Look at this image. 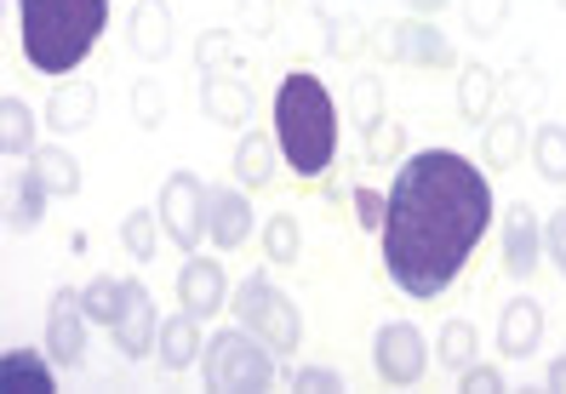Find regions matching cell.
Returning a JSON list of instances; mask_svg holds the SVG:
<instances>
[{
	"instance_id": "obj_1",
	"label": "cell",
	"mask_w": 566,
	"mask_h": 394,
	"mask_svg": "<svg viewBox=\"0 0 566 394\" xmlns=\"http://www.w3.org/2000/svg\"><path fill=\"white\" fill-rule=\"evenodd\" d=\"M492 228V189L475 160L452 149H423L401 160L389 183L384 217V269L407 298H441L458 269L475 257L481 235Z\"/></svg>"
},
{
	"instance_id": "obj_2",
	"label": "cell",
	"mask_w": 566,
	"mask_h": 394,
	"mask_svg": "<svg viewBox=\"0 0 566 394\" xmlns=\"http://www.w3.org/2000/svg\"><path fill=\"white\" fill-rule=\"evenodd\" d=\"M275 143L297 178H321L338 155V109L310 70H292L275 86Z\"/></svg>"
},
{
	"instance_id": "obj_3",
	"label": "cell",
	"mask_w": 566,
	"mask_h": 394,
	"mask_svg": "<svg viewBox=\"0 0 566 394\" xmlns=\"http://www.w3.org/2000/svg\"><path fill=\"white\" fill-rule=\"evenodd\" d=\"M18 12L23 57L41 75H70L109 29V0H18Z\"/></svg>"
},
{
	"instance_id": "obj_4",
	"label": "cell",
	"mask_w": 566,
	"mask_h": 394,
	"mask_svg": "<svg viewBox=\"0 0 566 394\" xmlns=\"http://www.w3.org/2000/svg\"><path fill=\"white\" fill-rule=\"evenodd\" d=\"M201 377L212 394H258L275 383V349L263 338H252L247 326L241 332H218V338H207Z\"/></svg>"
},
{
	"instance_id": "obj_5",
	"label": "cell",
	"mask_w": 566,
	"mask_h": 394,
	"mask_svg": "<svg viewBox=\"0 0 566 394\" xmlns=\"http://www.w3.org/2000/svg\"><path fill=\"white\" fill-rule=\"evenodd\" d=\"M235 320L247 326L252 338L270 343L275 354L297 349V338H304V326H297L292 298H286V291H275L263 275H247V280H241V291H235Z\"/></svg>"
},
{
	"instance_id": "obj_6",
	"label": "cell",
	"mask_w": 566,
	"mask_h": 394,
	"mask_svg": "<svg viewBox=\"0 0 566 394\" xmlns=\"http://www.w3.org/2000/svg\"><path fill=\"white\" fill-rule=\"evenodd\" d=\"M207 217H212V194L201 189V178H195V172H172V178H166V189H160V228L184 252L212 235Z\"/></svg>"
},
{
	"instance_id": "obj_7",
	"label": "cell",
	"mask_w": 566,
	"mask_h": 394,
	"mask_svg": "<svg viewBox=\"0 0 566 394\" xmlns=\"http://www.w3.org/2000/svg\"><path fill=\"white\" fill-rule=\"evenodd\" d=\"M109 338L126 360H144L149 349H160V320H155V298H149V286L138 280H126V304L109 326Z\"/></svg>"
},
{
	"instance_id": "obj_8",
	"label": "cell",
	"mask_w": 566,
	"mask_h": 394,
	"mask_svg": "<svg viewBox=\"0 0 566 394\" xmlns=\"http://www.w3.org/2000/svg\"><path fill=\"white\" fill-rule=\"evenodd\" d=\"M373 354H378V372H384V383H395V388L418 383V377H423V366H429L418 326H401V320H395V326H378Z\"/></svg>"
},
{
	"instance_id": "obj_9",
	"label": "cell",
	"mask_w": 566,
	"mask_h": 394,
	"mask_svg": "<svg viewBox=\"0 0 566 394\" xmlns=\"http://www.w3.org/2000/svg\"><path fill=\"white\" fill-rule=\"evenodd\" d=\"M86 298L81 291H57L52 298V320H46V354L52 366H75V360L86 354Z\"/></svg>"
},
{
	"instance_id": "obj_10",
	"label": "cell",
	"mask_w": 566,
	"mask_h": 394,
	"mask_svg": "<svg viewBox=\"0 0 566 394\" xmlns=\"http://www.w3.org/2000/svg\"><path fill=\"white\" fill-rule=\"evenodd\" d=\"M178 304L201 320V315H218L223 309V269L212 257H189L184 275H178Z\"/></svg>"
},
{
	"instance_id": "obj_11",
	"label": "cell",
	"mask_w": 566,
	"mask_h": 394,
	"mask_svg": "<svg viewBox=\"0 0 566 394\" xmlns=\"http://www.w3.org/2000/svg\"><path fill=\"white\" fill-rule=\"evenodd\" d=\"M207 228H212V241H218L223 252L247 246V235H252V201H247L241 189H212V217H207Z\"/></svg>"
},
{
	"instance_id": "obj_12",
	"label": "cell",
	"mask_w": 566,
	"mask_h": 394,
	"mask_svg": "<svg viewBox=\"0 0 566 394\" xmlns=\"http://www.w3.org/2000/svg\"><path fill=\"white\" fill-rule=\"evenodd\" d=\"M201 354H207V343H201V326H195L189 309H184L178 320H160V366L184 372V366H195Z\"/></svg>"
},
{
	"instance_id": "obj_13",
	"label": "cell",
	"mask_w": 566,
	"mask_h": 394,
	"mask_svg": "<svg viewBox=\"0 0 566 394\" xmlns=\"http://www.w3.org/2000/svg\"><path fill=\"white\" fill-rule=\"evenodd\" d=\"M538 332H544V309L532 298H515L504 309V326H497V349L504 354H532L538 349Z\"/></svg>"
},
{
	"instance_id": "obj_14",
	"label": "cell",
	"mask_w": 566,
	"mask_h": 394,
	"mask_svg": "<svg viewBox=\"0 0 566 394\" xmlns=\"http://www.w3.org/2000/svg\"><path fill=\"white\" fill-rule=\"evenodd\" d=\"M504 257H510V275H532V269H538V217H532L526 206H510Z\"/></svg>"
},
{
	"instance_id": "obj_15",
	"label": "cell",
	"mask_w": 566,
	"mask_h": 394,
	"mask_svg": "<svg viewBox=\"0 0 566 394\" xmlns=\"http://www.w3.org/2000/svg\"><path fill=\"white\" fill-rule=\"evenodd\" d=\"M0 388H35V394H52L57 388V377L46 372V360L35 354V349H12L7 360H0Z\"/></svg>"
},
{
	"instance_id": "obj_16",
	"label": "cell",
	"mask_w": 566,
	"mask_h": 394,
	"mask_svg": "<svg viewBox=\"0 0 566 394\" xmlns=\"http://www.w3.org/2000/svg\"><path fill=\"white\" fill-rule=\"evenodd\" d=\"M46 212V178L41 172H18L12 178V223L18 228H35Z\"/></svg>"
},
{
	"instance_id": "obj_17",
	"label": "cell",
	"mask_w": 566,
	"mask_h": 394,
	"mask_svg": "<svg viewBox=\"0 0 566 394\" xmlns=\"http://www.w3.org/2000/svg\"><path fill=\"white\" fill-rule=\"evenodd\" d=\"M0 149H7V155H29V149H35V120H29V109L18 104V97L0 104Z\"/></svg>"
},
{
	"instance_id": "obj_18",
	"label": "cell",
	"mask_w": 566,
	"mask_h": 394,
	"mask_svg": "<svg viewBox=\"0 0 566 394\" xmlns=\"http://www.w3.org/2000/svg\"><path fill=\"white\" fill-rule=\"evenodd\" d=\"M532 160H538V172L549 183H560L566 178V131L560 126H544L538 138H532Z\"/></svg>"
},
{
	"instance_id": "obj_19",
	"label": "cell",
	"mask_w": 566,
	"mask_h": 394,
	"mask_svg": "<svg viewBox=\"0 0 566 394\" xmlns=\"http://www.w3.org/2000/svg\"><path fill=\"white\" fill-rule=\"evenodd\" d=\"M81 298H86V315H92L97 326H115V315H120V304H126V280H92Z\"/></svg>"
},
{
	"instance_id": "obj_20",
	"label": "cell",
	"mask_w": 566,
	"mask_h": 394,
	"mask_svg": "<svg viewBox=\"0 0 566 394\" xmlns=\"http://www.w3.org/2000/svg\"><path fill=\"white\" fill-rule=\"evenodd\" d=\"M35 172L46 178L52 194H75V189H81V172H75V160L63 155V149H41V155H35Z\"/></svg>"
},
{
	"instance_id": "obj_21",
	"label": "cell",
	"mask_w": 566,
	"mask_h": 394,
	"mask_svg": "<svg viewBox=\"0 0 566 394\" xmlns=\"http://www.w3.org/2000/svg\"><path fill=\"white\" fill-rule=\"evenodd\" d=\"M441 360H447L452 372L475 366V326H463V320H447V332H441Z\"/></svg>"
},
{
	"instance_id": "obj_22",
	"label": "cell",
	"mask_w": 566,
	"mask_h": 394,
	"mask_svg": "<svg viewBox=\"0 0 566 394\" xmlns=\"http://www.w3.org/2000/svg\"><path fill=\"white\" fill-rule=\"evenodd\" d=\"M401 57H412V63H447V41L436 35V29H423V23H407L401 29Z\"/></svg>"
},
{
	"instance_id": "obj_23",
	"label": "cell",
	"mask_w": 566,
	"mask_h": 394,
	"mask_svg": "<svg viewBox=\"0 0 566 394\" xmlns=\"http://www.w3.org/2000/svg\"><path fill=\"white\" fill-rule=\"evenodd\" d=\"M120 241H126L132 257H149V252H155V217H149V212H132V217L120 223Z\"/></svg>"
},
{
	"instance_id": "obj_24",
	"label": "cell",
	"mask_w": 566,
	"mask_h": 394,
	"mask_svg": "<svg viewBox=\"0 0 566 394\" xmlns=\"http://www.w3.org/2000/svg\"><path fill=\"white\" fill-rule=\"evenodd\" d=\"M235 167H241L247 183H263V178H270V138H247L241 155H235Z\"/></svg>"
},
{
	"instance_id": "obj_25",
	"label": "cell",
	"mask_w": 566,
	"mask_h": 394,
	"mask_svg": "<svg viewBox=\"0 0 566 394\" xmlns=\"http://www.w3.org/2000/svg\"><path fill=\"white\" fill-rule=\"evenodd\" d=\"M263 246H270V257H297V223L292 217H270V228H263Z\"/></svg>"
},
{
	"instance_id": "obj_26",
	"label": "cell",
	"mask_w": 566,
	"mask_h": 394,
	"mask_svg": "<svg viewBox=\"0 0 566 394\" xmlns=\"http://www.w3.org/2000/svg\"><path fill=\"white\" fill-rule=\"evenodd\" d=\"M355 212H360L366 228H384V217H389V194H378V189H355Z\"/></svg>"
},
{
	"instance_id": "obj_27",
	"label": "cell",
	"mask_w": 566,
	"mask_h": 394,
	"mask_svg": "<svg viewBox=\"0 0 566 394\" xmlns=\"http://www.w3.org/2000/svg\"><path fill=\"white\" fill-rule=\"evenodd\" d=\"M486 155H492V160H504V167H510V160H515V120L492 126V138H486Z\"/></svg>"
},
{
	"instance_id": "obj_28",
	"label": "cell",
	"mask_w": 566,
	"mask_h": 394,
	"mask_svg": "<svg viewBox=\"0 0 566 394\" xmlns=\"http://www.w3.org/2000/svg\"><path fill=\"white\" fill-rule=\"evenodd\" d=\"M463 388H470V394H497V388H504V372H492V366H470V372H463Z\"/></svg>"
},
{
	"instance_id": "obj_29",
	"label": "cell",
	"mask_w": 566,
	"mask_h": 394,
	"mask_svg": "<svg viewBox=\"0 0 566 394\" xmlns=\"http://www.w3.org/2000/svg\"><path fill=\"white\" fill-rule=\"evenodd\" d=\"M544 241H549V257H555V269L566 275V212H555V217H549Z\"/></svg>"
},
{
	"instance_id": "obj_30",
	"label": "cell",
	"mask_w": 566,
	"mask_h": 394,
	"mask_svg": "<svg viewBox=\"0 0 566 394\" xmlns=\"http://www.w3.org/2000/svg\"><path fill=\"white\" fill-rule=\"evenodd\" d=\"M297 388H304V394L326 388V394H332V388H344V377H338V372H297Z\"/></svg>"
},
{
	"instance_id": "obj_31",
	"label": "cell",
	"mask_w": 566,
	"mask_h": 394,
	"mask_svg": "<svg viewBox=\"0 0 566 394\" xmlns=\"http://www.w3.org/2000/svg\"><path fill=\"white\" fill-rule=\"evenodd\" d=\"M544 388H560V394H566V354H560V360H549V372H544Z\"/></svg>"
},
{
	"instance_id": "obj_32",
	"label": "cell",
	"mask_w": 566,
	"mask_h": 394,
	"mask_svg": "<svg viewBox=\"0 0 566 394\" xmlns=\"http://www.w3.org/2000/svg\"><path fill=\"white\" fill-rule=\"evenodd\" d=\"M412 7H423V12H429V7H447V0H412Z\"/></svg>"
}]
</instances>
